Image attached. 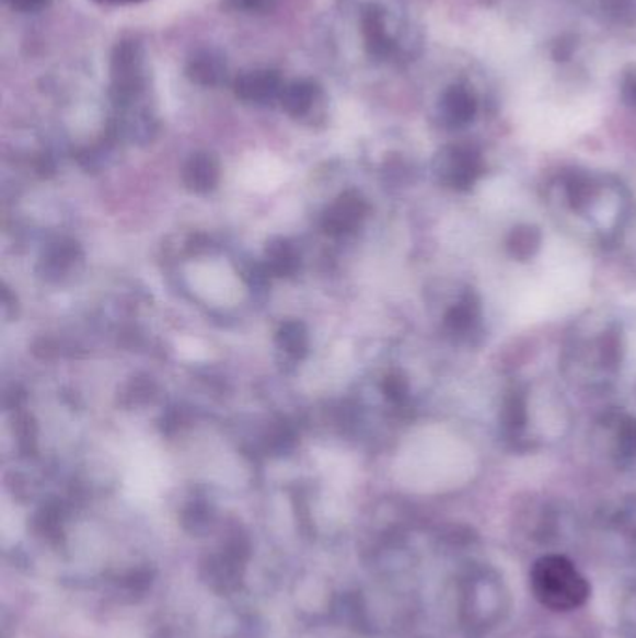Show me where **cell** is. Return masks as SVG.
Returning a JSON list of instances; mask_svg holds the SVG:
<instances>
[{"label":"cell","instance_id":"1","mask_svg":"<svg viewBox=\"0 0 636 638\" xmlns=\"http://www.w3.org/2000/svg\"><path fill=\"white\" fill-rule=\"evenodd\" d=\"M111 86L114 124L122 134L148 137L155 129V116L150 107L152 70L148 53L139 39L124 38L111 55Z\"/></svg>","mask_w":636,"mask_h":638},{"label":"cell","instance_id":"2","mask_svg":"<svg viewBox=\"0 0 636 638\" xmlns=\"http://www.w3.org/2000/svg\"><path fill=\"white\" fill-rule=\"evenodd\" d=\"M344 10L354 15L360 49L375 63H405L413 60L420 39L404 13L384 0H344Z\"/></svg>","mask_w":636,"mask_h":638},{"label":"cell","instance_id":"3","mask_svg":"<svg viewBox=\"0 0 636 638\" xmlns=\"http://www.w3.org/2000/svg\"><path fill=\"white\" fill-rule=\"evenodd\" d=\"M530 588L543 607L569 613L590 598V584L566 556L547 555L535 560L530 571Z\"/></svg>","mask_w":636,"mask_h":638},{"label":"cell","instance_id":"4","mask_svg":"<svg viewBox=\"0 0 636 638\" xmlns=\"http://www.w3.org/2000/svg\"><path fill=\"white\" fill-rule=\"evenodd\" d=\"M506 595L502 584L487 571H476L463 588V624L466 629L484 633L500 619Z\"/></svg>","mask_w":636,"mask_h":638},{"label":"cell","instance_id":"5","mask_svg":"<svg viewBox=\"0 0 636 638\" xmlns=\"http://www.w3.org/2000/svg\"><path fill=\"white\" fill-rule=\"evenodd\" d=\"M284 84H286V79L278 71L269 70V68H253V70L241 71L240 76L233 79L232 86L241 102L267 107L280 102Z\"/></svg>","mask_w":636,"mask_h":638},{"label":"cell","instance_id":"6","mask_svg":"<svg viewBox=\"0 0 636 638\" xmlns=\"http://www.w3.org/2000/svg\"><path fill=\"white\" fill-rule=\"evenodd\" d=\"M435 166L441 179L458 189L471 187L482 172L479 153L471 146H448L437 155Z\"/></svg>","mask_w":636,"mask_h":638},{"label":"cell","instance_id":"7","mask_svg":"<svg viewBox=\"0 0 636 638\" xmlns=\"http://www.w3.org/2000/svg\"><path fill=\"white\" fill-rule=\"evenodd\" d=\"M185 76L203 89H221L230 83V66L219 49L200 47L187 58Z\"/></svg>","mask_w":636,"mask_h":638},{"label":"cell","instance_id":"8","mask_svg":"<svg viewBox=\"0 0 636 638\" xmlns=\"http://www.w3.org/2000/svg\"><path fill=\"white\" fill-rule=\"evenodd\" d=\"M478 114V100L466 84H452L442 92L439 100V116L442 124L460 129L471 124Z\"/></svg>","mask_w":636,"mask_h":638},{"label":"cell","instance_id":"9","mask_svg":"<svg viewBox=\"0 0 636 638\" xmlns=\"http://www.w3.org/2000/svg\"><path fill=\"white\" fill-rule=\"evenodd\" d=\"M323 102V90L312 79H293L284 84L278 105L293 118H309Z\"/></svg>","mask_w":636,"mask_h":638},{"label":"cell","instance_id":"10","mask_svg":"<svg viewBox=\"0 0 636 638\" xmlns=\"http://www.w3.org/2000/svg\"><path fill=\"white\" fill-rule=\"evenodd\" d=\"M185 176H187L190 187L208 189L217 179V165H215L213 158L208 153H196L187 163Z\"/></svg>","mask_w":636,"mask_h":638},{"label":"cell","instance_id":"11","mask_svg":"<svg viewBox=\"0 0 636 638\" xmlns=\"http://www.w3.org/2000/svg\"><path fill=\"white\" fill-rule=\"evenodd\" d=\"M599 12L614 25L636 26V0H595Z\"/></svg>","mask_w":636,"mask_h":638},{"label":"cell","instance_id":"12","mask_svg":"<svg viewBox=\"0 0 636 638\" xmlns=\"http://www.w3.org/2000/svg\"><path fill=\"white\" fill-rule=\"evenodd\" d=\"M510 253L519 259H527L534 256L540 248V232L534 227H519L511 232L508 241Z\"/></svg>","mask_w":636,"mask_h":638},{"label":"cell","instance_id":"13","mask_svg":"<svg viewBox=\"0 0 636 638\" xmlns=\"http://www.w3.org/2000/svg\"><path fill=\"white\" fill-rule=\"evenodd\" d=\"M476 320H478V303H474L471 298H466L463 303L450 310L447 316L448 327L454 333H466L473 329Z\"/></svg>","mask_w":636,"mask_h":638},{"label":"cell","instance_id":"14","mask_svg":"<svg viewBox=\"0 0 636 638\" xmlns=\"http://www.w3.org/2000/svg\"><path fill=\"white\" fill-rule=\"evenodd\" d=\"M502 418H505V426L508 430L517 431L523 428L524 422H527V409H524L523 398L519 394H513L506 402Z\"/></svg>","mask_w":636,"mask_h":638},{"label":"cell","instance_id":"15","mask_svg":"<svg viewBox=\"0 0 636 638\" xmlns=\"http://www.w3.org/2000/svg\"><path fill=\"white\" fill-rule=\"evenodd\" d=\"M278 0H224L228 10L240 13H269L277 7Z\"/></svg>","mask_w":636,"mask_h":638},{"label":"cell","instance_id":"16","mask_svg":"<svg viewBox=\"0 0 636 638\" xmlns=\"http://www.w3.org/2000/svg\"><path fill=\"white\" fill-rule=\"evenodd\" d=\"M620 452L625 457L636 455V420H627L620 430Z\"/></svg>","mask_w":636,"mask_h":638},{"label":"cell","instance_id":"17","mask_svg":"<svg viewBox=\"0 0 636 638\" xmlns=\"http://www.w3.org/2000/svg\"><path fill=\"white\" fill-rule=\"evenodd\" d=\"M53 0H7L8 7L20 13H39L51 7Z\"/></svg>","mask_w":636,"mask_h":638},{"label":"cell","instance_id":"18","mask_svg":"<svg viewBox=\"0 0 636 638\" xmlns=\"http://www.w3.org/2000/svg\"><path fill=\"white\" fill-rule=\"evenodd\" d=\"M575 47H577V39L571 34H566V36L556 39V44L553 45V57L560 62L569 60L575 53Z\"/></svg>","mask_w":636,"mask_h":638},{"label":"cell","instance_id":"19","mask_svg":"<svg viewBox=\"0 0 636 638\" xmlns=\"http://www.w3.org/2000/svg\"><path fill=\"white\" fill-rule=\"evenodd\" d=\"M622 97L629 107L636 108V73L625 77L624 89H622Z\"/></svg>","mask_w":636,"mask_h":638},{"label":"cell","instance_id":"20","mask_svg":"<svg viewBox=\"0 0 636 638\" xmlns=\"http://www.w3.org/2000/svg\"><path fill=\"white\" fill-rule=\"evenodd\" d=\"M105 2H131V0H105Z\"/></svg>","mask_w":636,"mask_h":638}]
</instances>
